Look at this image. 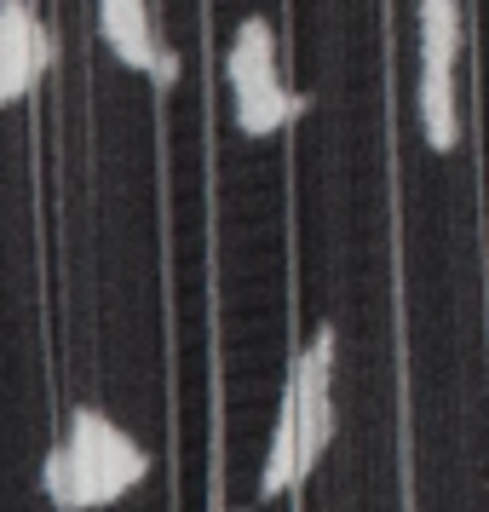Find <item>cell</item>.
Returning a JSON list of instances; mask_svg holds the SVG:
<instances>
[{"mask_svg":"<svg viewBox=\"0 0 489 512\" xmlns=\"http://www.w3.org/2000/svg\"><path fill=\"white\" fill-rule=\"evenodd\" d=\"M305 104H311V98L294 93V87L277 75V81H265V87L236 93V127L259 139V133H277V127H288L294 116H305Z\"/></svg>","mask_w":489,"mask_h":512,"instance_id":"5","label":"cell"},{"mask_svg":"<svg viewBox=\"0 0 489 512\" xmlns=\"http://www.w3.org/2000/svg\"><path fill=\"white\" fill-rule=\"evenodd\" d=\"M455 52H461V6L455 0H420V64L455 70Z\"/></svg>","mask_w":489,"mask_h":512,"instance_id":"6","label":"cell"},{"mask_svg":"<svg viewBox=\"0 0 489 512\" xmlns=\"http://www.w3.org/2000/svg\"><path fill=\"white\" fill-rule=\"evenodd\" d=\"M300 484V403L282 392L277 409V432H271V449H265V472H259V501H277L282 489Z\"/></svg>","mask_w":489,"mask_h":512,"instance_id":"4","label":"cell"},{"mask_svg":"<svg viewBox=\"0 0 489 512\" xmlns=\"http://www.w3.org/2000/svg\"><path fill=\"white\" fill-rule=\"evenodd\" d=\"M420 127H426V139H432V150H449L455 144V81H449V70H426L420 64Z\"/></svg>","mask_w":489,"mask_h":512,"instance_id":"7","label":"cell"},{"mask_svg":"<svg viewBox=\"0 0 489 512\" xmlns=\"http://www.w3.org/2000/svg\"><path fill=\"white\" fill-rule=\"evenodd\" d=\"M150 478V455H144L139 438H127L116 420L81 403L70 415V432L64 443L47 455V495L58 501L64 512H81V507H110L121 501L133 484Z\"/></svg>","mask_w":489,"mask_h":512,"instance_id":"1","label":"cell"},{"mask_svg":"<svg viewBox=\"0 0 489 512\" xmlns=\"http://www.w3.org/2000/svg\"><path fill=\"white\" fill-rule=\"evenodd\" d=\"M35 12H29V0H6L0 6V98L12 104V98L29 93V81L41 75L35 64Z\"/></svg>","mask_w":489,"mask_h":512,"instance_id":"2","label":"cell"},{"mask_svg":"<svg viewBox=\"0 0 489 512\" xmlns=\"http://www.w3.org/2000/svg\"><path fill=\"white\" fill-rule=\"evenodd\" d=\"M150 75H156L162 87H167V81H179V58H173V47H162V58H156V70H150Z\"/></svg>","mask_w":489,"mask_h":512,"instance_id":"9","label":"cell"},{"mask_svg":"<svg viewBox=\"0 0 489 512\" xmlns=\"http://www.w3.org/2000/svg\"><path fill=\"white\" fill-rule=\"evenodd\" d=\"M242 512H248V507H242Z\"/></svg>","mask_w":489,"mask_h":512,"instance_id":"10","label":"cell"},{"mask_svg":"<svg viewBox=\"0 0 489 512\" xmlns=\"http://www.w3.org/2000/svg\"><path fill=\"white\" fill-rule=\"evenodd\" d=\"M225 75H231V98L277 81V35H271L265 18H242V29L231 41V58H225Z\"/></svg>","mask_w":489,"mask_h":512,"instance_id":"3","label":"cell"},{"mask_svg":"<svg viewBox=\"0 0 489 512\" xmlns=\"http://www.w3.org/2000/svg\"><path fill=\"white\" fill-rule=\"evenodd\" d=\"M288 386L305 397H328V386H334V323H323L311 340H305L300 363H294V374H288Z\"/></svg>","mask_w":489,"mask_h":512,"instance_id":"8","label":"cell"}]
</instances>
